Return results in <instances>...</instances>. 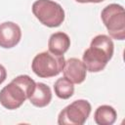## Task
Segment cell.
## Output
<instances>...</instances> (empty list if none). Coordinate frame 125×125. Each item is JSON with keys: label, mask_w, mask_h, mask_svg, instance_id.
Wrapping results in <instances>:
<instances>
[{"label": "cell", "mask_w": 125, "mask_h": 125, "mask_svg": "<svg viewBox=\"0 0 125 125\" xmlns=\"http://www.w3.org/2000/svg\"><path fill=\"white\" fill-rule=\"evenodd\" d=\"M55 94L62 100H67L72 97L74 93V86L71 81H69L65 77L59 78L54 84Z\"/></svg>", "instance_id": "cell-12"}, {"label": "cell", "mask_w": 125, "mask_h": 125, "mask_svg": "<svg viewBox=\"0 0 125 125\" xmlns=\"http://www.w3.org/2000/svg\"><path fill=\"white\" fill-rule=\"evenodd\" d=\"M75 1L79 3H100L104 0H75Z\"/></svg>", "instance_id": "cell-14"}, {"label": "cell", "mask_w": 125, "mask_h": 125, "mask_svg": "<svg viewBox=\"0 0 125 125\" xmlns=\"http://www.w3.org/2000/svg\"><path fill=\"white\" fill-rule=\"evenodd\" d=\"M28 100L37 107H44L48 105L52 100V92L50 87L41 82L36 83L35 89Z\"/></svg>", "instance_id": "cell-10"}, {"label": "cell", "mask_w": 125, "mask_h": 125, "mask_svg": "<svg viewBox=\"0 0 125 125\" xmlns=\"http://www.w3.org/2000/svg\"><path fill=\"white\" fill-rule=\"evenodd\" d=\"M6 77H7V71H6V68H5L2 64H0V85L5 81Z\"/></svg>", "instance_id": "cell-13"}, {"label": "cell", "mask_w": 125, "mask_h": 125, "mask_svg": "<svg viewBox=\"0 0 125 125\" xmlns=\"http://www.w3.org/2000/svg\"><path fill=\"white\" fill-rule=\"evenodd\" d=\"M91 104L86 100H76L65 106L58 116L60 125H83L91 113Z\"/></svg>", "instance_id": "cell-6"}, {"label": "cell", "mask_w": 125, "mask_h": 125, "mask_svg": "<svg viewBox=\"0 0 125 125\" xmlns=\"http://www.w3.org/2000/svg\"><path fill=\"white\" fill-rule=\"evenodd\" d=\"M35 85V81L28 75L17 76L0 91V104L7 109L19 108L31 96Z\"/></svg>", "instance_id": "cell-2"}, {"label": "cell", "mask_w": 125, "mask_h": 125, "mask_svg": "<svg viewBox=\"0 0 125 125\" xmlns=\"http://www.w3.org/2000/svg\"><path fill=\"white\" fill-rule=\"evenodd\" d=\"M65 60L63 56H57L50 51L37 54L32 62V71L41 78H50L60 74L62 71Z\"/></svg>", "instance_id": "cell-4"}, {"label": "cell", "mask_w": 125, "mask_h": 125, "mask_svg": "<svg viewBox=\"0 0 125 125\" xmlns=\"http://www.w3.org/2000/svg\"><path fill=\"white\" fill-rule=\"evenodd\" d=\"M70 47V39L64 32L53 33L48 41V48L52 54L57 56H62Z\"/></svg>", "instance_id": "cell-9"}, {"label": "cell", "mask_w": 125, "mask_h": 125, "mask_svg": "<svg viewBox=\"0 0 125 125\" xmlns=\"http://www.w3.org/2000/svg\"><path fill=\"white\" fill-rule=\"evenodd\" d=\"M63 77L67 78L73 84H80L82 83L87 74V68L83 62L76 58H70L65 61L63 68Z\"/></svg>", "instance_id": "cell-8"}, {"label": "cell", "mask_w": 125, "mask_h": 125, "mask_svg": "<svg viewBox=\"0 0 125 125\" xmlns=\"http://www.w3.org/2000/svg\"><path fill=\"white\" fill-rule=\"evenodd\" d=\"M114 45L111 38L104 34L95 36L90 47L83 53V62L91 72L102 71L113 56Z\"/></svg>", "instance_id": "cell-1"}, {"label": "cell", "mask_w": 125, "mask_h": 125, "mask_svg": "<svg viewBox=\"0 0 125 125\" xmlns=\"http://www.w3.org/2000/svg\"><path fill=\"white\" fill-rule=\"evenodd\" d=\"M21 38V27L13 21L0 23V47L10 49L15 47Z\"/></svg>", "instance_id": "cell-7"}, {"label": "cell", "mask_w": 125, "mask_h": 125, "mask_svg": "<svg viewBox=\"0 0 125 125\" xmlns=\"http://www.w3.org/2000/svg\"><path fill=\"white\" fill-rule=\"evenodd\" d=\"M32 13L42 24L48 27H58L64 21L62 7L53 0H36L32 4Z\"/></svg>", "instance_id": "cell-3"}, {"label": "cell", "mask_w": 125, "mask_h": 125, "mask_svg": "<svg viewBox=\"0 0 125 125\" xmlns=\"http://www.w3.org/2000/svg\"><path fill=\"white\" fill-rule=\"evenodd\" d=\"M102 21L109 36L116 40L125 38V11L119 4H109L101 13Z\"/></svg>", "instance_id": "cell-5"}, {"label": "cell", "mask_w": 125, "mask_h": 125, "mask_svg": "<svg viewBox=\"0 0 125 125\" xmlns=\"http://www.w3.org/2000/svg\"><path fill=\"white\" fill-rule=\"evenodd\" d=\"M116 117V110L107 104L100 105L94 113V120L98 125H112Z\"/></svg>", "instance_id": "cell-11"}]
</instances>
